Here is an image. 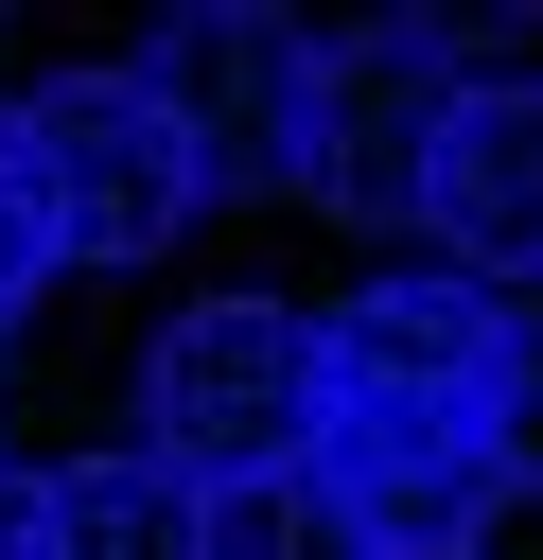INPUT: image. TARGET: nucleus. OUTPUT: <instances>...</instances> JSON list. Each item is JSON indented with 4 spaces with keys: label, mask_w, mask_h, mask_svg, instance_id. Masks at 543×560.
<instances>
[{
    "label": "nucleus",
    "mask_w": 543,
    "mask_h": 560,
    "mask_svg": "<svg viewBox=\"0 0 543 560\" xmlns=\"http://www.w3.org/2000/svg\"><path fill=\"white\" fill-rule=\"evenodd\" d=\"M420 245L490 298L543 280V88H455L438 122V175H420Z\"/></svg>",
    "instance_id": "obj_7"
},
{
    "label": "nucleus",
    "mask_w": 543,
    "mask_h": 560,
    "mask_svg": "<svg viewBox=\"0 0 543 560\" xmlns=\"http://www.w3.org/2000/svg\"><path fill=\"white\" fill-rule=\"evenodd\" d=\"M0 508H18V455H0Z\"/></svg>",
    "instance_id": "obj_13"
},
{
    "label": "nucleus",
    "mask_w": 543,
    "mask_h": 560,
    "mask_svg": "<svg viewBox=\"0 0 543 560\" xmlns=\"http://www.w3.org/2000/svg\"><path fill=\"white\" fill-rule=\"evenodd\" d=\"M193 560H368V542H350V508L315 490V455H280V472L193 490Z\"/></svg>",
    "instance_id": "obj_9"
},
{
    "label": "nucleus",
    "mask_w": 543,
    "mask_h": 560,
    "mask_svg": "<svg viewBox=\"0 0 543 560\" xmlns=\"http://www.w3.org/2000/svg\"><path fill=\"white\" fill-rule=\"evenodd\" d=\"M0 560H193V490L158 472V455H53V472H18V508H0Z\"/></svg>",
    "instance_id": "obj_8"
},
{
    "label": "nucleus",
    "mask_w": 543,
    "mask_h": 560,
    "mask_svg": "<svg viewBox=\"0 0 543 560\" xmlns=\"http://www.w3.org/2000/svg\"><path fill=\"white\" fill-rule=\"evenodd\" d=\"M123 455H158L175 490H228V472L315 455V315H280V298H193V315H158V350H140V438H123Z\"/></svg>",
    "instance_id": "obj_1"
},
{
    "label": "nucleus",
    "mask_w": 543,
    "mask_h": 560,
    "mask_svg": "<svg viewBox=\"0 0 543 560\" xmlns=\"http://www.w3.org/2000/svg\"><path fill=\"white\" fill-rule=\"evenodd\" d=\"M0 140H18V175H35V210H53L70 262H158L210 210L193 192V140L140 105V70H53V88L0 105Z\"/></svg>",
    "instance_id": "obj_2"
},
{
    "label": "nucleus",
    "mask_w": 543,
    "mask_h": 560,
    "mask_svg": "<svg viewBox=\"0 0 543 560\" xmlns=\"http://www.w3.org/2000/svg\"><path fill=\"white\" fill-rule=\"evenodd\" d=\"M123 70H140V105L193 140V192H210V210H228V192H280L298 140H315V35L263 18V0H175Z\"/></svg>",
    "instance_id": "obj_3"
},
{
    "label": "nucleus",
    "mask_w": 543,
    "mask_h": 560,
    "mask_svg": "<svg viewBox=\"0 0 543 560\" xmlns=\"http://www.w3.org/2000/svg\"><path fill=\"white\" fill-rule=\"evenodd\" d=\"M403 560H490V542H403Z\"/></svg>",
    "instance_id": "obj_12"
},
{
    "label": "nucleus",
    "mask_w": 543,
    "mask_h": 560,
    "mask_svg": "<svg viewBox=\"0 0 543 560\" xmlns=\"http://www.w3.org/2000/svg\"><path fill=\"white\" fill-rule=\"evenodd\" d=\"M508 315H525V298H490V280H455V262H368V280L315 315V402H455V420H490Z\"/></svg>",
    "instance_id": "obj_5"
},
{
    "label": "nucleus",
    "mask_w": 543,
    "mask_h": 560,
    "mask_svg": "<svg viewBox=\"0 0 543 560\" xmlns=\"http://www.w3.org/2000/svg\"><path fill=\"white\" fill-rule=\"evenodd\" d=\"M455 35L438 18H350L315 35V140H298V192L350 210V228H420V175H438V122H455Z\"/></svg>",
    "instance_id": "obj_4"
},
{
    "label": "nucleus",
    "mask_w": 543,
    "mask_h": 560,
    "mask_svg": "<svg viewBox=\"0 0 543 560\" xmlns=\"http://www.w3.org/2000/svg\"><path fill=\"white\" fill-rule=\"evenodd\" d=\"M490 472L543 490V298L508 315V385H490Z\"/></svg>",
    "instance_id": "obj_10"
},
{
    "label": "nucleus",
    "mask_w": 543,
    "mask_h": 560,
    "mask_svg": "<svg viewBox=\"0 0 543 560\" xmlns=\"http://www.w3.org/2000/svg\"><path fill=\"white\" fill-rule=\"evenodd\" d=\"M315 490L350 508L368 560H403V542H490V508H508L490 420H455V402H315Z\"/></svg>",
    "instance_id": "obj_6"
},
{
    "label": "nucleus",
    "mask_w": 543,
    "mask_h": 560,
    "mask_svg": "<svg viewBox=\"0 0 543 560\" xmlns=\"http://www.w3.org/2000/svg\"><path fill=\"white\" fill-rule=\"evenodd\" d=\"M35 280H70V245H53V210H35V175H18V140H0V315H18Z\"/></svg>",
    "instance_id": "obj_11"
}]
</instances>
